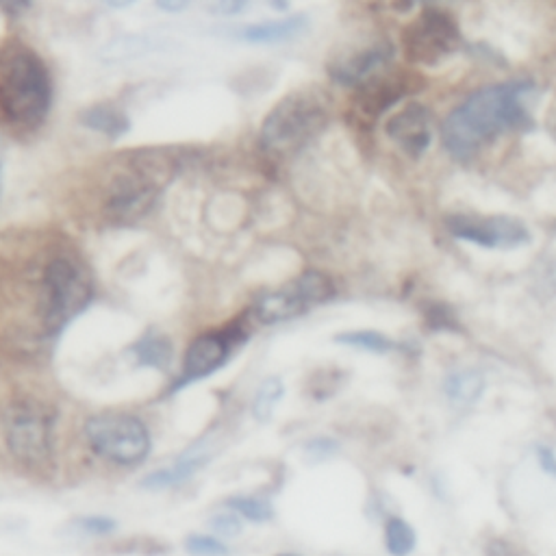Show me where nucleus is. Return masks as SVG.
I'll return each mask as SVG.
<instances>
[{
    "instance_id": "obj_1",
    "label": "nucleus",
    "mask_w": 556,
    "mask_h": 556,
    "mask_svg": "<svg viewBox=\"0 0 556 556\" xmlns=\"http://www.w3.org/2000/svg\"><path fill=\"white\" fill-rule=\"evenodd\" d=\"M537 85L530 81H506L482 87L447 113L441 140L455 159L470 161L502 133L530 129V102Z\"/></svg>"
},
{
    "instance_id": "obj_2",
    "label": "nucleus",
    "mask_w": 556,
    "mask_h": 556,
    "mask_svg": "<svg viewBox=\"0 0 556 556\" xmlns=\"http://www.w3.org/2000/svg\"><path fill=\"white\" fill-rule=\"evenodd\" d=\"M39 337H55L90 307L93 283L83 261L70 253H55L44 261L37 277Z\"/></svg>"
},
{
    "instance_id": "obj_3",
    "label": "nucleus",
    "mask_w": 556,
    "mask_h": 556,
    "mask_svg": "<svg viewBox=\"0 0 556 556\" xmlns=\"http://www.w3.org/2000/svg\"><path fill=\"white\" fill-rule=\"evenodd\" d=\"M52 105V78L33 51H18L0 70V125L33 131Z\"/></svg>"
},
{
    "instance_id": "obj_4",
    "label": "nucleus",
    "mask_w": 556,
    "mask_h": 556,
    "mask_svg": "<svg viewBox=\"0 0 556 556\" xmlns=\"http://www.w3.org/2000/svg\"><path fill=\"white\" fill-rule=\"evenodd\" d=\"M328 101L318 90H298L277 102L261 126V146L277 157H289L326 129Z\"/></svg>"
},
{
    "instance_id": "obj_5",
    "label": "nucleus",
    "mask_w": 556,
    "mask_h": 556,
    "mask_svg": "<svg viewBox=\"0 0 556 556\" xmlns=\"http://www.w3.org/2000/svg\"><path fill=\"white\" fill-rule=\"evenodd\" d=\"M3 431L9 452L22 465L44 470L52 459L55 417L36 400H13L3 413Z\"/></svg>"
},
{
    "instance_id": "obj_6",
    "label": "nucleus",
    "mask_w": 556,
    "mask_h": 556,
    "mask_svg": "<svg viewBox=\"0 0 556 556\" xmlns=\"http://www.w3.org/2000/svg\"><path fill=\"white\" fill-rule=\"evenodd\" d=\"M165 161L146 157L111 176L105 189V214L113 222H133L149 214L165 181Z\"/></svg>"
},
{
    "instance_id": "obj_7",
    "label": "nucleus",
    "mask_w": 556,
    "mask_h": 556,
    "mask_svg": "<svg viewBox=\"0 0 556 556\" xmlns=\"http://www.w3.org/2000/svg\"><path fill=\"white\" fill-rule=\"evenodd\" d=\"M85 439L92 452L113 465H140L150 455V431L131 413H102L85 422Z\"/></svg>"
},
{
    "instance_id": "obj_8",
    "label": "nucleus",
    "mask_w": 556,
    "mask_h": 556,
    "mask_svg": "<svg viewBox=\"0 0 556 556\" xmlns=\"http://www.w3.org/2000/svg\"><path fill=\"white\" fill-rule=\"evenodd\" d=\"M333 296V280L324 272L309 270V272L300 274L298 278L289 280L287 285H280L274 292L263 294V296L254 300L253 316L265 326H274V324L304 316L318 304L328 302Z\"/></svg>"
},
{
    "instance_id": "obj_9",
    "label": "nucleus",
    "mask_w": 556,
    "mask_h": 556,
    "mask_svg": "<svg viewBox=\"0 0 556 556\" xmlns=\"http://www.w3.org/2000/svg\"><path fill=\"white\" fill-rule=\"evenodd\" d=\"M461 31L452 13L426 7L402 33V51L415 66H437L459 48Z\"/></svg>"
},
{
    "instance_id": "obj_10",
    "label": "nucleus",
    "mask_w": 556,
    "mask_h": 556,
    "mask_svg": "<svg viewBox=\"0 0 556 556\" xmlns=\"http://www.w3.org/2000/svg\"><path fill=\"white\" fill-rule=\"evenodd\" d=\"M246 339H248V333L241 328V324L222 328V331H209L198 334L189 343V348H187L183 372H181V376L172 385V393L185 390L191 383L203 381V378L218 372L220 367H224L229 363V359L233 357V352L238 351V346H241Z\"/></svg>"
},
{
    "instance_id": "obj_11",
    "label": "nucleus",
    "mask_w": 556,
    "mask_h": 556,
    "mask_svg": "<svg viewBox=\"0 0 556 556\" xmlns=\"http://www.w3.org/2000/svg\"><path fill=\"white\" fill-rule=\"evenodd\" d=\"M447 230L452 238L470 241L480 248H518L530 241V233L520 220L504 215H452L447 220Z\"/></svg>"
},
{
    "instance_id": "obj_12",
    "label": "nucleus",
    "mask_w": 556,
    "mask_h": 556,
    "mask_svg": "<svg viewBox=\"0 0 556 556\" xmlns=\"http://www.w3.org/2000/svg\"><path fill=\"white\" fill-rule=\"evenodd\" d=\"M393 57H396V48L387 39H381V42L370 44V46L359 48L351 55L334 59L328 66V75L339 85L357 90V87L370 83L372 78L385 75Z\"/></svg>"
},
{
    "instance_id": "obj_13",
    "label": "nucleus",
    "mask_w": 556,
    "mask_h": 556,
    "mask_svg": "<svg viewBox=\"0 0 556 556\" xmlns=\"http://www.w3.org/2000/svg\"><path fill=\"white\" fill-rule=\"evenodd\" d=\"M385 133L407 157L420 159L431 149L432 137H435V116L428 107L411 102L387 120Z\"/></svg>"
},
{
    "instance_id": "obj_14",
    "label": "nucleus",
    "mask_w": 556,
    "mask_h": 556,
    "mask_svg": "<svg viewBox=\"0 0 556 556\" xmlns=\"http://www.w3.org/2000/svg\"><path fill=\"white\" fill-rule=\"evenodd\" d=\"M417 81L411 77H400V75H381L372 78L366 85L357 87V98H354V105H357L359 113L363 117H372L376 120L381 113H385L390 107L396 105L398 101L407 96L408 92L415 90Z\"/></svg>"
},
{
    "instance_id": "obj_15",
    "label": "nucleus",
    "mask_w": 556,
    "mask_h": 556,
    "mask_svg": "<svg viewBox=\"0 0 556 556\" xmlns=\"http://www.w3.org/2000/svg\"><path fill=\"white\" fill-rule=\"evenodd\" d=\"M209 461H211V450H206L205 446L189 447V450H187L185 455H181L172 465L159 467V470L146 474L144 479L140 480V485L150 491L172 489V487H179L189 479H194V476L198 474V471L203 470Z\"/></svg>"
},
{
    "instance_id": "obj_16",
    "label": "nucleus",
    "mask_w": 556,
    "mask_h": 556,
    "mask_svg": "<svg viewBox=\"0 0 556 556\" xmlns=\"http://www.w3.org/2000/svg\"><path fill=\"white\" fill-rule=\"evenodd\" d=\"M309 18L304 13H294V16L280 20H265V22L246 24L235 31V37L248 44H280L298 37L300 33L307 31Z\"/></svg>"
},
{
    "instance_id": "obj_17",
    "label": "nucleus",
    "mask_w": 556,
    "mask_h": 556,
    "mask_svg": "<svg viewBox=\"0 0 556 556\" xmlns=\"http://www.w3.org/2000/svg\"><path fill=\"white\" fill-rule=\"evenodd\" d=\"M78 122L85 129L98 133V135H105L107 140H120L131 129L129 116L122 109H117L116 105H109V102H98V105L83 109L81 116H78Z\"/></svg>"
},
{
    "instance_id": "obj_18",
    "label": "nucleus",
    "mask_w": 556,
    "mask_h": 556,
    "mask_svg": "<svg viewBox=\"0 0 556 556\" xmlns=\"http://www.w3.org/2000/svg\"><path fill=\"white\" fill-rule=\"evenodd\" d=\"M485 376L479 370H455L444 378V393L452 405L471 407L485 393Z\"/></svg>"
},
{
    "instance_id": "obj_19",
    "label": "nucleus",
    "mask_w": 556,
    "mask_h": 556,
    "mask_svg": "<svg viewBox=\"0 0 556 556\" xmlns=\"http://www.w3.org/2000/svg\"><path fill=\"white\" fill-rule=\"evenodd\" d=\"M133 357L140 367H155V370H165L174 357L170 339L159 333H146L144 337L137 339L131 346Z\"/></svg>"
},
{
    "instance_id": "obj_20",
    "label": "nucleus",
    "mask_w": 556,
    "mask_h": 556,
    "mask_svg": "<svg viewBox=\"0 0 556 556\" xmlns=\"http://www.w3.org/2000/svg\"><path fill=\"white\" fill-rule=\"evenodd\" d=\"M385 548L391 556H408L417 548V533L405 518L391 515L385 521Z\"/></svg>"
},
{
    "instance_id": "obj_21",
    "label": "nucleus",
    "mask_w": 556,
    "mask_h": 556,
    "mask_svg": "<svg viewBox=\"0 0 556 556\" xmlns=\"http://www.w3.org/2000/svg\"><path fill=\"white\" fill-rule=\"evenodd\" d=\"M285 385L278 376H270L261 383L257 390V396L253 400V415L257 422H270L274 411H277L278 402L283 400Z\"/></svg>"
},
{
    "instance_id": "obj_22",
    "label": "nucleus",
    "mask_w": 556,
    "mask_h": 556,
    "mask_svg": "<svg viewBox=\"0 0 556 556\" xmlns=\"http://www.w3.org/2000/svg\"><path fill=\"white\" fill-rule=\"evenodd\" d=\"M334 342L342 346L357 348V351H366L374 354H387L396 348V342L387 337V334L376 331H348L342 334H334Z\"/></svg>"
},
{
    "instance_id": "obj_23",
    "label": "nucleus",
    "mask_w": 556,
    "mask_h": 556,
    "mask_svg": "<svg viewBox=\"0 0 556 556\" xmlns=\"http://www.w3.org/2000/svg\"><path fill=\"white\" fill-rule=\"evenodd\" d=\"M226 506L254 524H265V521L274 520L272 504L261 498H253V496H235V498L226 500Z\"/></svg>"
},
{
    "instance_id": "obj_24",
    "label": "nucleus",
    "mask_w": 556,
    "mask_h": 556,
    "mask_svg": "<svg viewBox=\"0 0 556 556\" xmlns=\"http://www.w3.org/2000/svg\"><path fill=\"white\" fill-rule=\"evenodd\" d=\"M185 550L191 556H229L230 550L224 541L209 535H189L185 539Z\"/></svg>"
},
{
    "instance_id": "obj_25",
    "label": "nucleus",
    "mask_w": 556,
    "mask_h": 556,
    "mask_svg": "<svg viewBox=\"0 0 556 556\" xmlns=\"http://www.w3.org/2000/svg\"><path fill=\"white\" fill-rule=\"evenodd\" d=\"M424 318H426V324L432 328V331H456V328H459L455 311L447 309L446 304H441V302L426 304Z\"/></svg>"
},
{
    "instance_id": "obj_26",
    "label": "nucleus",
    "mask_w": 556,
    "mask_h": 556,
    "mask_svg": "<svg viewBox=\"0 0 556 556\" xmlns=\"http://www.w3.org/2000/svg\"><path fill=\"white\" fill-rule=\"evenodd\" d=\"M339 452V441L333 437H313L304 444V456L309 463H322Z\"/></svg>"
},
{
    "instance_id": "obj_27",
    "label": "nucleus",
    "mask_w": 556,
    "mask_h": 556,
    "mask_svg": "<svg viewBox=\"0 0 556 556\" xmlns=\"http://www.w3.org/2000/svg\"><path fill=\"white\" fill-rule=\"evenodd\" d=\"M116 552H131V554H146V556H157L161 552H167V545L159 544L157 539H126L125 544L113 545Z\"/></svg>"
},
{
    "instance_id": "obj_28",
    "label": "nucleus",
    "mask_w": 556,
    "mask_h": 556,
    "mask_svg": "<svg viewBox=\"0 0 556 556\" xmlns=\"http://www.w3.org/2000/svg\"><path fill=\"white\" fill-rule=\"evenodd\" d=\"M77 526L81 530H85L87 535H96V537H102V535H111L113 530L117 528L116 520L105 518V515H87V518L77 520Z\"/></svg>"
},
{
    "instance_id": "obj_29",
    "label": "nucleus",
    "mask_w": 556,
    "mask_h": 556,
    "mask_svg": "<svg viewBox=\"0 0 556 556\" xmlns=\"http://www.w3.org/2000/svg\"><path fill=\"white\" fill-rule=\"evenodd\" d=\"M211 528H214L220 537H238V535H241V530H244V524H241L235 513H222L211 518Z\"/></svg>"
},
{
    "instance_id": "obj_30",
    "label": "nucleus",
    "mask_w": 556,
    "mask_h": 556,
    "mask_svg": "<svg viewBox=\"0 0 556 556\" xmlns=\"http://www.w3.org/2000/svg\"><path fill=\"white\" fill-rule=\"evenodd\" d=\"M485 554L487 556H533L530 552H526L521 545L513 544V541L504 539V537L491 539L489 544H487Z\"/></svg>"
},
{
    "instance_id": "obj_31",
    "label": "nucleus",
    "mask_w": 556,
    "mask_h": 556,
    "mask_svg": "<svg viewBox=\"0 0 556 556\" xmlns=\"http://www.w3.org/2000/svg\"><path fill=\"white\" fill-rule=\"evenodd\" d=\"M537 461H539V467L545 471V474L554 476L556 479V455L550 450L548 446L537 447Z\"/></svg>"
},
{
    "instance_id": "obj_32",
    "label": "nucleus",
    "mask_w": 556,
    "mask_h": 556,
    "mask_svg": "<svg viewBox=\"0 0 556 556\" xmlns=\"http://www.w3.org/2000/svg\"><path fill=\"white\" fill-rule=\"evenodd\" d=\"M244 9H246L244 0H226V3L211 4V13H220V16H235V13L244 12Z\"/></svg>"
},
{
    "instance_id": "obj_33",
    "label": "nucleus",
    "mask_w": 556,
    "mask_h": 556,
    "mask_svg": "<svg viewBox=\"0 0 556 556\" xmlns=\"http://www.w3.org/2000/svg\"><path fill=\"white\" fill-rule=\"evenodd\" d=\"M157 7H159L161 12L174 13V12H183V9L189 7V3H183V0H159Z\"/></svg>"
},
{
    "instance_id": "obj_34",
    "label": "nucleus",
    "mask_w": 556,
    "mask_h": 556,
    "mask_svg": "<svg viewBox=\"0 0 556 556\" xmlns=\"http://www.w3.org/2000/svg\"><path fill=\"white\" fill-rule=\"evenodd\" d=\"M270 7H272V9H278V12H287L289 4H287V3H270Z\"/></svg>"
},
{
    "instance_id": "obj_35",
    "label": "nucleus",
    "mask_w": 556,
    "mask_h": 556,
    "mask_svg": "<svg viewBox=\"0 0 556 556\" xmlns=\"http://www.w3.org/2000/svg\"><path fill=\"white\" fill-rule=\"evenodd\" d=\"M133 3H109V7L113 9H125V7H131Z\"/></svg>"
},
{
    "instance_id": "obj_36",
    "label": "nucleus",
    "mask_w": 556,
    "mask_h": 556,
    "mask_svg": "<svg viewBox=\"0 0 556 556\" xmlns=\"http://www.w3.org/2000/svg\"><path fill=\"white\" fill-rule=\"evenodd\" d=\"M0 187H3V149H0Z\"/></svg>"
},
{
    "instance_id": "obj_37",
    "label": "nucleus",
    "mask_w": 556,
    "mask_h": 556,
    "mask_svg": "<svg viewBox=\"0 0 556 556\" xmlns=\"http://www.w3.org/2000/svg\"><path fill=\"white\" fill-rule=\"evenodd\" d=\"M278 556H298V554H278Z\"/></svg>"
}]
</instances>
